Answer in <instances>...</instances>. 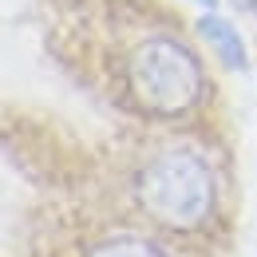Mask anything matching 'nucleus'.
I'll use <instances>...</instances> for the list:
<instances>
[{"label":"nucleus","instance_id":"f03ea898","mask_svg":"<svg viewBox=\"0 0 257 257\" xmlns=\"http://www.w3.org/2000/svg\"><path fill=\"white\" fill-rule=\"evenodd\" d=\"M127 87L131 99L155 115V119H178L202 99V67L186 44L155 36L143 40L127 60Z\"/></svg>","mask_w":257,"mask_h":257},{"label":"nucleus","instance_id":"39448f33","mask_svg":"<svg viewBox=\"0 0 257 257\" xmlns=\"http://www.w3.org/2000/svg\"><path fill=\"white\" fill-rule=\"evenodd\" d=\"M237 4H241V8H249V12L257 16V0H237Z\"/></svg>","mask_w":257,"mask_h":257},{"label":"nucleus","instance_id":"20e7f679","mask_svg":"<svg viewBox=\"0 0 257 257\" xmlns=\"http://www.w3.org/2000/svg\"><path fill=\"white\" fill-rule=\"evenodd\" d=\"M87 257H166L155 241H143V237H111V241H99Z\"/></svg>","mask_w":257,"mask_h":257},{"label":"nucleus","instance_id":"7ed1b4c3","mask_svg":"<svg viewBox=\"0 0 257 257\" xmlns=\"http://www.w3.org/2000/svg\"><path fill=\"white\" fill-rule=\"evenodd\" d=\"M198 32L210 40V48L222 56L225 67H245V48H241V40H237L229 20H222V16H202L198 20Z\"/></svg>","mask_w":257,"mask_h":257},{"label":"nucleus","instance_id":"f257e3e1","mask_svg":"<svg viewBox=\"0 0 257 257\" xmlns=\"http://www.w3.org/2000/svg\"><path fill=\"white\" fill-rule=\"evenodd\" d=\"M139 206L166 229H202L214 214V170L186 147H166L135 178Z\"/></svg>","mask_w":257,"mask_h":257}]
</instances>
